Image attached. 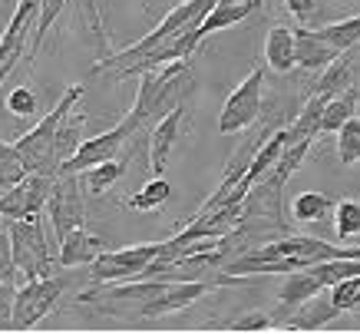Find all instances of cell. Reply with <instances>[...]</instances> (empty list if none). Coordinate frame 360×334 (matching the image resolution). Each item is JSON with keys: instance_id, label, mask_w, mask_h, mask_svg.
Returning a JSON list of instances; mask_svg holds the SVG:
<instances>
[{"instance_id": "cell-1", "label": "cell", "mask_w": 360, "mask_h": 334, "mask_svg": "<svg viewBox=\"0 0 360 334\" xmlns=\"http://www.w3.org/2000/svg\"><path fill=\"white\" fill-rule=\"evenodd\" d=\"M83 83H77V87H70L60 97V103H56L50 113H46L37 126H33L30 132H23L20 140L13 142L17 146V152H20L23 166H27V173H44V175H60V166H56V132H60V123H63L70 113H73V106H77L79 99H83Z\"/></svg>"}, {"instance_id": "cell-2", "label": "cell", "mask_w": 360, "mask_h": 334, "mask_svg": "<svg viewBox=\"0 0 360 334\" xmlns=\"http://www.w3.org/2000/svg\"><path fill=\"white\" fill-rule=\"evenodd\" d=\"M219 0H186V4H179V7H172V11L165 13V20L155 27L149 37H142L139 44L126 47V50H120L116 56H110V60H103V63L93 66V73H120V70H126V66L139 63L142 56H149L159 44H165L172 33H179L182 27H188V23L195 20H205V13L215 7Z\"/></svg>"}, {"instance_id": "cell-3", "label": "cell", "mask_w": 360, "mask_h": 334, "mask_svg": "<svg viewBox=\"0 0 360 334\" xmlns=\"http://www.w3.org/2000/svg\"><path fill=\"white\" fill-rule=\"evenodd\" d=\"M70 288V275H44V278H27L13 295V331H30L46 314L56 308Z\"/></svg>"}, {"instance_id": "cell-4", "label": "cell", "mask_w": 360, "mask_h": 334, "mask_svg": "<svg viewBox=\"0 0 360 334\" xmlns=\"http://www.w3.org/2000/svg\"><path fill=\"white\" fill-rule=\"evenodd\" d=\"M7 232H11L13 261H17V268H20L23 278H44V275H50V268H53V252L46 245L40 216L13 218V222H7Z\"/></svg>"}, {"instance_id": "cell-5", "label": "cell", "mask_w": 360, "mask_h": 334, "mask_svg": "<svg viewBox=\"0 0 360 334\" xmlns=\"http://www.w3.org/2000/svg\"><path fill=\"white\" fill-rule=\"evenodd\" d=\"M165 242H149V245H129L120 252H99V259L89 265V281L93 285H110V281H136L162 255Z\"/></svg>"}, {"instance_id": "cell-6", "label": "cell", "mask_w": 360, "mask_h": 334, "mask_svg": "<svg viewBox=\"0 0 360 334\" xmlns=\"http://www.w3.org/2000/svg\"><path fill=\"white\" fill-rule=\"evenodd\" d=\"M83 175L79 173H63L53 179L50 199H46V212H50V225L56 232V242H63L73 228L86 222V202H83Z\"/></svg>"}, {"instance_id": "cell-7", "label": "cell", "mask_w": 360, "mask_h": 334, "mask_svg": "<svg viewBox=\"0 0 360 334\" xmlns=\"http://www.w3.org/2000/svg\"><path fill=\"white\" fill-rule=\"evenodd\" d=\"M262 89H264V70L258 66L225 99L221 116H219V132L229 136V132H241V130H248V126H255L258 116H262Z\"/></svg>"}, {"instance_id": "cell-8", "label": "cell", "mask_w": 360, "mask_h": 334, "mask_svg": "<svg viewBox=\"0 0 360 334\" xmlns=\"http://www.w3.org/2000/svg\"><path fill=\"white\" fill-rule=\"evenodd\" d=\"M53 179L56 175L27 173L13 189H7V192L0 195V218H4V222H13V218L40 216V209H46Z\"/></svg>"}, {"instance_id": "cell-9", "label": "cell", "mask_w": 360, "mask_h": 334, "mask_svg": "<svg viewBox=\"0 0 360 334\" xmlns=\"http://www.w3.org/2000/svg\"><path fill=\"white\" fill-rule=\"evenodd\" d=\"M129 140H132V130L126 126V123L112 126L110 132H99V136H93V140H83L79 142V149L60 166V175L63 173H86V169L99 166V162L116 159V152H120Z\"/></svg>"}, {"instance_id": "cell-10", "label": "cell", "mask_w": 360, "mask_h": 334, "mask_svg": "<svg viewBox=\"0 0 360 334\" xmlns=\"http://www.w3.org/2000/svg\"><path fill=\"white\" fill-rule=\"evenodd\" d=\"M212 288L205 278H192V281H169L165 291L153 302H146L139 308V318H165V314H175L188 308V304H195L205 291Z\"/></svg>"}, {"instance_id": "cell-11", "label": "cell", "mask_w": 360, "mask_h": 334, "mask_svg": "<svg viewBox=\"0 0 360 334\" xmlns=\"http://www.w3.org/2000/svg\"><path fill=\"white\" fill-rule=\"evenodd\" d=\"M340 314L344 311L330 302V295L321 291V295H314V298H307V302L297 304L288 318H281V328L284 331H317V328L330 324L334 318H340Z\"/></svg>"}, {"instance_id": "cell-12", "label": "cell", "mask_w": 360, "mask_h": 334, "mask_svg": "<svg viewBox=\"0 0 360 334\" xmlns=\"http://www.w3.org/2000/svg\"><path fill=\"white\" fill-rule=\"evenodd\" d=\"M179 126H182V106H175L169 116H162L149 130V169L155 175L165 173L169 166V156H172V146L179 140Z\"/></svg>"}, {"instance_id": "cell-13", "label": "cell", "mask_w": 360, "mask_h": 334, "mask_svg": "<svg viewBox=\"0 0 360 334\" xmlns=\"http://www.w3.org/2000/svg\"><path fill=\"white\" fill-rule=\"evenodd\" d=\"M321 291H328V281H324V275H321L317 265H307V268L288 271V278H284L281 288H278V302H281L284 308H297L301 302L314 298Z\"/></svg>"}, {"instance_id": "cell-14", "label": "cell", "mask_w": 360, "mask_h": 334, "mask_svg": "<svg viewBox=\"0 0 360 334\" xmlns=\"http://www.w3.org/2000/svg\"><path fill=\"white\" fill-rule=\"evenodd\" d=\"M295 54H297V66L304 70H324L340 56V50L330 40L321 37V30H307L304 23L295 30Z\"/></svg>"}, {"instance_id": "cell-15", "label": "cell", "mask_w": 360, "mask_h": 334, "mask_svg": "<svg viewBox=\"0 0 360 334\" xmlns=\"http://www.w3.org/2000/svg\"><path fill=\"white\" fill-rule=\"evenodd\" d=\"M103 248H106L103 238L79 225L60 242V265H63V268H83V265H93Z\"/></svg>"}, {"instance_id": "cell-16", "label": "cell", "mask_w": 360, "mask_h": 334, "mask_svg": "<svg viewBox=\"0 0 360 334\" xmlns=\"http://www.w3.org/2000/svg\"><path fill=\"white\" fill-rule=\"evenodd\" d=\"M264 63L274 73H291L297 66V54H295V30L288 27H271L268 40H264Z\"/></svg>"}, {"instance_id": "cell-17", "label": "cell", "mask_w": 360, "mask_h": 334, "mask_svg": "<svg viewBox=\"0 0 360 334\" xmlns=\"http://www.w3.org/2000/svg\"><path fill=\"white\" fill-rule=\"evenodd\" d=\"M262 0H245V4H215L212 11L205 13V20L198 23V37L205 40L208 33H215V30H225V27H235L238 20H245L255 7H258Z\"/></svg>"}, {"instance_id": "cell-18", "label": "cell", "mask_w": 360, "mask_h": 334, "mask_svg": "<svg viewBox=\"0 0 360 334\" xmlns=\"http://www.w3.org/2000/svg\"><path fill=\"white\" fill-rule=\"evenodd\" d=\"M284 146H288V130H274L268 140L258 146V152H255V159H251L248 173H245V179H251V183H258L262 175H268L278 166V159H281Z\"/></svg>"}, {"instance_id": "cell-19", "label": "cell", "mask_w": 360, "mask_h": 334, "mask_svg": "<svg viewBox=\"0 0 360 334\" xmlns=\"http://www.w3.org/2000/svg\"><path fill=\"white\" fill-rule=\"evenodd\" d=\"M357 103H360L357 83H354V87H347L344 93H338V97L324 106V116H321V132H338L350 116H357Z\"/></svg>"}, {"instance_id": "cell-20", "label": "cell", "mask_w": 360, "mask_h": 334, "mask_svg": "<svg viewBox=\"0 0 360 334\" xmlns=\"http://www.w3.org/2000/svg\"><path fill=\"white\" fill-rule=\"evenodd\" d=\"M291 212H295V222L311 225V222H321V218L334 216V199L324 192H301L295 199V205H291Z\"/></svg>"}, {"instance_id": "cell-21", "label": "cell", "mask_w": 360, "mask_h": 334, "mask_svg": "<svg viewBox=\"0 0 360 334\" xmlns=\"http://www.w3.org/2000/svg\"><path fill=\"white\" fill-rule=\"evenodd\" d=\"M122 173H126V159H106V162H99V166H93V169H86V173H79V175H83L86 192L103 195L112 183H120Z\"/></svg>"}, {"instance_id": "cell-22", "label": "cell", "mask_w": 360, "mask_h": 334, "mask_svg": "<svg viewBox=\"0 0 360 334\" xmlns=\"http://www.w3.org/2000/svg\"><path fill=\"white\" fill-rule=\"evenodd\" d=\"M347 87H354V66H350V56H347V50H344L334 63L324 66V76L314 83V89H324L330 97H338V93H344Z\"/></svg>"}, {"instance_id": "cell-23", "label": "cell", "mask_w": 360, "mask_h": 334, "mask_svg": "<svg viewBox=\"0 0 360 334\" xmlns=\"http://www.w3.org/2000/svg\"><path fill=\"white\" fill-rule=\"evenodd\" d=\"M169 195H172V185L165 183L162 175H155L153 183H146L139 192L129 195V209H136V212H155L159 205L169 202Z\"/></svg>"}, {"instance_id": "cell-24", "label": "cell", "mask_w": 360, "mask_h": 334, "mask_svg": "<svg viewBox=\"0 0 360 334\" xmlns=\"http://www.w3.org/2000/svg\"><path fill=\"white\" fill-rule=\"evenodd\" d=\"M321 37L330 40L340 54H344V50H354V47L360 44V13L357 17H344V20H334V23H328V27H321Z\"/></svg>"}, {"instance_id": "cell-25", "label": "cell", "mask_w": 360, "mask_h": 334, "mask_svg": "<svg viewBox=\"0 0 360 334\" xmlns=\"http://www.w3.org/2000/svg\"><path fill=\"white\" fill-rule=\"evenodd\" d=\"M334 232L340 242L360 235V202L357 199H340L334 205Z\"/></svg>"}, {"instance_id": "cell-26", "label": "cell", "mask_w": 360, "mask_h": 334, "mask_svg": "<svg viewBox=\"0 0 360 334\" xmlns=\"http://www.w3.org/2000/svg\"><path fill=\"white\" fill-rule=\"evenodd\" d=\"M23 175H27V166H23L17 146L0 142V195L7 192V189H13V185L23 179Z\"/></svg>"}, {"instance_id": "cell-27", "label": "cell", "mask_w": 360, "mask_h": 334, "mask_svg": "<svg viewBox=\"0 0 360 334\" xmlns=\"http://www.w3.org/2000/svg\"><path fill=\"white\" fill-rule=\"evenodd\" d=\"M79 126H83V116H66L63 123H60V132H56V149H53V156H56V166H63L73 152L79 149Z\"/></svg>"}, {"instance_id": "cell-28", "label": "cell", "mask_w": 360, "mask_h": 334, "mask_svg": "<svg viewBox=\"0 0 360 334\" xmlns=\"http://www.w3.org/2000/svg\"><path fill=\"white\" fill-rule=\"evenodd\" d=\"M338 156H340V166L360 162V119L357 116H350L338 130Z\"/></svg>"}, {"instance_id": "cell-29", "label": "cell", "mask_w": 360, "mask_h": 334, "mask_svg": "<svg viewBox=\"0 0 360 334\" xmlns=\"http://www.w3.org/2000/svg\"><path fill=\"white\" fill-rule=\"evenodd\" d=\"M328 295L340 311H357L360 308V275H347V278L334 281L328 288Z\"/></svg>"}, {"instance_id": "cell-30", "label": "cell", "mask_w": 360, "mask_h": 334, "mask_svg": "<svg viewBox=\"0 0 360 334\" xmlns=\"http://www.w3.org/2000/svg\"><path fill=\"white\" fill-rule=\"evenodd\" d=\"M63 7H66V0H44V7H40V20H37V33H33V40H30V50H37V47L44 44L46 30H50L53 20L63 13Z\"/></svg>"}, {"instance_id": "cell-31", "label": "cell", "mask_w": 360, "mask_h": 334, "mask_svg": "<svg viewBox=\"0 0 360 334\" xmlns=\"http://www.w3.org/2000/svg\"><path fill=\"white\" fill-rule=\"evenodd\" d=\"M7 109L13 116H33L37 113V97H33L30 87H13L11 97H7Z\"/></svg>"}, {"instance_id": "cell-32", "label": "cell", "mask_w": 360, "mask_h": 334, "mask_svg": "<svg viewBox=\"0 0 360 334\" xmlns=\"http://www.w3.org/2000/svg\"><path fill=\"white\" fill-rule=\"evenodd\" d=\"M17 261H13V245H11V232H0V285H13L17 278Z\"/></svg>"}, {"instance_id": "cell-33", "label": "cell", "mask_w": 360, "mask_h": 334, "mask_svg": "<svg viewBox=\"0 0 360 334\" xmlns=\"http://www.w3.org/2000/svg\"><path fill=\"white\" fill-rule=\"evenodd\" d=\"M274 324L271 314H264V311H248V314H241V318H235V321H229L225 328L229 331H268Z\"/></svg>"}, {"instance_id": "cell-34", "label": "cell", "mask_w": 360, "mask_h": 334, "mask_svg": "<svg viewBox=\"0 0 360 334\" xmlns=\"http://www.w3.org/2000/svg\"><path fill=\"white\" fill-rule=\"evenodd\" d=\"M13 285H0V331H11L13 328Z\"/></svg>"}, {"instance_id": "cell-35", "label": "cell", "mask_w": 360, "mask_h": 334, "mask_svg": "<svg viewBox=\"0 0 360 334\" xmlns=\"http://www.w3.org/2000/svg\"><path fill=\"white\" fill-rule=\"evenodd\" d=\"M284 7L291 11V17H295L297 23H304V27H307V20L314 17V0H284Z\"/></svg>"}, {"instance_id": "cell-36", "label": "cell", "mask_w": 360, "mask_h": 334, "mask_svg": "<svg viewBox=\"0 0 360 334\" xmlns=\"http://www.w3.org/2000/svg\"><path fill=\"white\" fill-rule=\"evenodd\" d=\"M221 4H245V0H221Z\"/></svg>"}, {"instance_id": "cell-37", "label": "cell", "mask_w": 360, "mask_h": 334, "mask_svg": "<svg viewBox=\"0 0 360 334\" xmlns=\"http://www.w3.org/2000/svg\"><path fill=\"white\" fill-rule=\"evenodd\" d=\"M0 37H4V33H0Z\"/></svg>"}]
</instances>
